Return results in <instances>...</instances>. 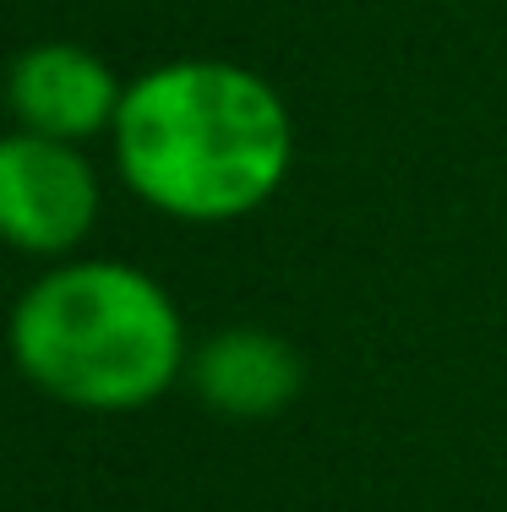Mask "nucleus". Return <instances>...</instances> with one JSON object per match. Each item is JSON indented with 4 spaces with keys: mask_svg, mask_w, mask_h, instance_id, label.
Wrapping results in <instances>:
<instances>
[{
    "mask_svg": "<svg viewBox=\"0 0 507 512\" xmlns=\"http://www.w3.org/2000/svg\"><path fill=\"white\" fill-rule=\"evenodd\" d=\"M191 371H197L202 398L224 414H273L300 393L295 349L273 333H257V327L208 338Z\"/></svg>",
    "mask_w": 507,
    "mask_h": 512,
    "instance_id": "5",
    "label": "nucleus"
},
{
    "mask_svg": "<svg viewBox=\"0 0 507 512\" xmlns=\"http://www.w3.org/2000/svg\"><path fill=\"white\" fill-rule=\"evenodd\" d=\"M17 365L77 409H137L180 371V316L148 273L77 262L39 278L11 316Z\"/></svg>",
    "mask_w": 507,
    "mask_h": 512,
    "instance_id": "2",
    "label": "nucleus"
},
{
    "mask_svg": "<svg viewBox=\"0 0 507 512\" xmlns=\"http://www.w3.org/2000/svg\"><path fill=\"white\" fill-rule=\"evenodd\" d=\"M11 109L39 137L82 142L115 126L120 93L99 55L77 50V44H39L11 66Z\"/></svg>",
    "mask_w": 507,
    "mask_h": 512,
    "instance_id": "4",
    "label": "nucleus"
},
{
    "mask_svg": "<svg viewBox=\"0 0 507 512\" xmlns=\"http://www.w3.org/2000/svg\"><path fill=\"white\" fill-rule=\"evenodd\" d=\"M99 180L88 158L60 137H0V240L17 251H71L93 229Z\"/></svg>",
    "mask_w": 507,
    "mask_h": 512,
    "instance_id": "3",
    "label": "nucleus"
},
{
    "mask_svg": "<svg viewBox=\"0 0 507 512\" xmlns=\"http://www.w3.org/2000/svg\"><path fill=\"white\" fill-rule=\"evenodd\" d=\"M115 158L131 191L175 218H235L279 191L289 115L262 77L224 60H175L120 93Z\"/></svg>",
    "mask_w": 507,
    "mask_h": 512,
    "instance_id": "1",
    "label": "nucleus"
}]
</instances>
